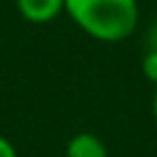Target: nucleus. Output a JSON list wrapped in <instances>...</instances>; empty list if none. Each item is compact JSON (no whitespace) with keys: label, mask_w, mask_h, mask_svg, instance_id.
I'll return each instance as SVG.
<instances>
[{"label":"nucleus","mask_w":157,"mask_h":157,"mask_svg":"<svg viewBox=\"0 0 157 157\" xmlns=\"http://www.w3.org/2000/svg\"><path fill=\"white\" fill-rule=\"evenodd\" d=\"M65 14L90 39L118 44L136 33L141 7L139 0H65Z\"/></svg>","instance_id":"obj_1"},{"label":"nucleus","mask_w":157,"mask_h":157,"mask_svg":"<svg viewBox=\"0 0 157 157\" xmlns=\"http://www.w3.org/2000/svg\"><path fill=\"white\" fill-rule=\"evenodd\" d=\"M16 12L28 23H51L65 14V0H14Z\"/></svg>","instance_id":"obj_2"},{"label":"nucleus","mask_w":157,"mask_h":157,"mask_svg":"<svg viewBox=\"0 0 157 157\" xmlns=\"http://www.w3.org/2000/svg\"><path fill=\"white\" fill-rule=\"evenodd\" d=\"M65 157H109V148L97 134L78 132L67 141Z\"/></svg>","instance_id":"obj_3"},{"label":"nucleus","mask_w":157,"mask_h":157,"mask_svg":"<svg viewBox=\"0 0 157 157\" xmlns=\"http://www.w3.org/2000/svg\"><path fill=\"white\" fill-rule=\"evenodd\" d=\"M141 72L152 86H157V49H146L141 58Z\"/></svg>","instance_id":"obj_4"},{"label":"nucleus","mask_w":157,"mask_h":157,"mask_svg":"<svg viewBox=\"0 0 157 157\" xmlns=\"http://www.w3.org/2000/svg\"><path fill=\"white\" fill-rule=\"evenodd\" d=\"M0 157H19L14 143H12L10 139H5L2 134H0Z\"/></svg>","instance_id":"obj_5"},{"label":"nucleus","mask_w":157,"mask_h":157,"mask_svg":"<svg viewBox=\"0 0 157 157\" xmlns=\"http://www.w3.org/2000/svg\"><path fill=\"white\" fill-rule=\"evenodd\" d=\"M146 49H157V19L150 23L148 28V35H146Z\"/></svg>","instance_id":"obj_6"},{"label":"nucleus","mask_w":157,"mask_h":157,"mask_svg":"<svg viewBox=\"0 0 157 157\" xmlns=\"http://www.w3.org/2000/svg\"><path fill=\"white\" fill-rule=\"evenodd\" d=\"M152 120L157 125V86H155V93H152Z\"/></svg>","instance_id":"obj_7"}]
</instances>
